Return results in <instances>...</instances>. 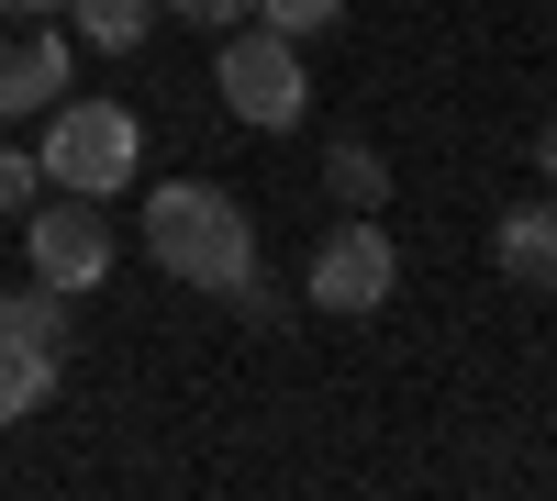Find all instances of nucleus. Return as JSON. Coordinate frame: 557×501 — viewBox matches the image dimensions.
Wrapping results in <instances>:
<instances>
[{"instance_id":"f257e3e1","label":"nucleus","mask_w":557,"mask_h":501,"mask_svg":"<svg viewBox=\"0 0 557 501\" xmlns=\"http://www.w3.org/2000/svg\"><path fill=\"white\" fill-rule=\"evenodd\" d=\"M146 246L178 290H246L257 279V223L235 190H212V178H157L146 201Z\"/></svg>"},{"instance_id":"f03ea898","label":"nucleus","mask_w":557,"mask_h":501,"mask_svg":"<svg viewBox=\"0 0 557 501\" xmlns=\"http://www.w3.org/2000/svg\"><path fill=\"white\" fill-rule=\"evenodd\" d=\"M212 89H223V112L257 123V134H290V123L312 112V67H301V45L268 34L257 12L223 23V45H212Z\"/></svg>"},{"instance_id":"7ed1b4c3","label":"nucleus","mask_w":557,"mask_h":501,"mask_svg":"<svg viewBox=\"0 0 557 501\" xmlns=\"http://www.w3.org/2000/svg\"><path fill=\"white\" fill-rule=\"evenodd\" d=\"M134 156H146V134H134L123 101H57L45 112V146H34L45 190H78V201H112L134 178Z\"/></svg>"},{"instance_id":"20e7f679","label":"nucleus","mask_w":557,"mask_h":501,"mask_svg":"<svg viewBox=\"0 0 557 501\" xmlns=\"http://www.w3.org/2000/svg\"><path fill=\"white\" fill-rule=\"evenodd\" d=\"M323 312H391V290H401V246H391V223L380 212H346L335 235L312 246V279H301Z\"/></svg>"},{"instance_id":"39448f33","label":"nucleus","mask_w":557,"mask_h":501,"mask_svg":"<svg viewBox=\"0 0 557 501\" xmlns=\"http://www.w3.org/2000/svg\"><path fill=\"white\" fill-rule=\"evenodd\" d=\"M23 246H34V279L45 290H101L112 279V223H101V201H78V190H45L34 212H23Z\"/></svg>"},{"instance_id":"423d86ee","label":"nucleus","mask_w":557,"mask_h":501,"mask_svg":"<svg viewBox=\"0 0 557 501\" xmlns=\"http://www.w3.org/2000/svg\"><path fill=\"white\" fill-rule=\"evenodd\" d=\"M67 101V23H12L0 34V123Z\"/></svg>"},{"instance_id":"0eeeda50","label":"nucleus","mask_w":557,"mask_h":501,"mask_svg":"<svg viewBox=\"0 0 557 501\" xmlns=\"http://www.w3.org/2000/svg\"><path fill=\"white\" fill-rule=\"evenodd\" d=\"M491 256H502V279H513V290H557V190L502 212V223H491Z\"/></svg>"},{"instance_id":"6e6552de","label":"nucleus","mask_w":557,"mask_h":501,"mask_svg":"<svg viewBox=\"0 0 557 501\" xmlns=\"http://www.w3.org/2000/svg\"><path fill=\"white\" fill-rule=\"evenodd\" d=\"M0 335H12L23 356H57V368H67V290H0Z\"/></svg>"},{"instance_id":"1a4fd4ad","label":"nucleus","mask_w":557,"mask_h":501,"mask_svg":"<svg viewBox=\"0 0 557 501\" xmlns=\"http://www.w3.org/2000/svg\"><path fill=\"white\" fill-rule=\"evenodd\" d=\"M89 57H134V45H146V23H157V0H67L57 12Z\"/></svg>"},{"instance_id":"9d476101","label":"nucleus","mask_w":557,"mask_h":501,"mask_svg":"<svg viewBox=\"0 0 557 501\" xmlns=\"http://www.w3.org/2000/svg\"><path fill=\"white\" fill-rule=\"evenodd\" d=\"M323 190H335L346 212H380V201H391V156H380V146H357V134H346V146L323 156Z\"/></svg>"},{"instance_id":"9b49d317","label":"nucleus","mask_w":557,"mask_h":501,"mask_svg":"<svg viewBox=\"0 0 557 501\" xmlns=\"http://www.w3.org/2000/svg\"><path fill=\"white\" fill-rule=\"evenodd\" d=\"M67 368L57 356H23L12 335H0V424H23V413H45V390H57Z\"/></svg>"},{"instance_id":"f8f14e48","label":"nucleus","mask_w":557,"mask_h":501,"mask_svg":"<svg viewBox=\"0 0 557 501\" xmlns=\"http://www.w3.org/2000/svg\"><path fill=\"white\" fill-rule=\"evenodd\" d=\"M257 23L301 45V34H335V23H346V0H257Z\"/></svg>"},{"instance_id":"ddd939ff","label":"nucleus","mask_w":557,"mask_h":501,"mask_svg":"<svg viewBox=\"0 0 557 501\" xmlns=\"http://www.w3.org/2000/svg\"><path fill=\"white\" fill-rule=\"evenodd\" d=\"M34 201H45V167H34V146H0V212L23 223Z\"/></svg>"},{"instance_id":"4468645a","label":"nucleus","mask_w":557,"mask_h":501,"mask_svg":"<svg viewBox=\"0 0 557 501\" xmlns=\"http://www.w3.org/2000/svg\"><path fill=\"white\" fill-rule=\"evenodd\" d=\"M168 12H178V23H201V34H223V23H246L257 0H168Z\"/></svg>"},{"instance_id":"2eb2a0df","label":"nucleus","mask_w":557,"mask_h":501,"mask_svg":"<svg viewBox=\"0 0 557 501\" xmlns=\"http://www.w3.org/2000/svg\"><path fill=\"white\" fill-rule=\"evenodd\" d=\"M535 167H546V190H557V112L535 123Z\"/></svg>"},{"instance_id":"dca6fc26","label":"nucleus","mask_w":557,"mask_h":501,"mask_svg":"<svg viewBox=\"0 0 557 501\" xmlns=\"http://www.w3.org/2000/svg\"><path fill=\"white\" fill-rule=\"evenodd\" d=\"M0 12H12V23H57L67 0H0Z\"/></svg>"}]
</instances>
